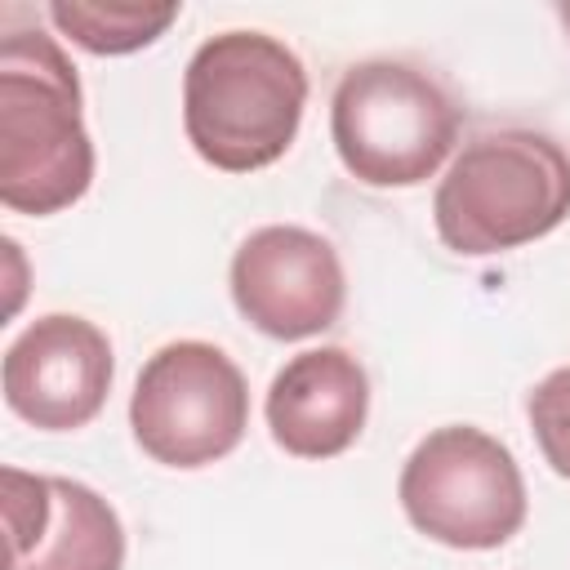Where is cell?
<instances>
[{"mask_svg":"<svg viewBox=\"0 0 570 570\" xmlns=\"http://www.w3.org/2000/svg\"><path fill=\"white\" fill-rule=\"evenodd\" d=\"M307 107V71L267 31L209 36L183 76V129L196 156L223 174L276 165Z\"/></svg>","mask_w":570,"mask_h":570,"instance_id":"6da1fadb","label":"cell"},{"mask_svg":"<svg viewBox=\"0 0 570 570\" xmlns=\"http://www.w3.org/2000/svg\"><path fill=\"white\" fill-rule=\"evenodd\" d=\"M94 183L80 80L45 31L0 40V200L13 214H58Z\"/></svg>","mask_w":570,"mask_h":570,"instance_id":"7a4b0ae2","label":"cell"},{"mask_svg":"<svg viewBox=\"0 0 570 570\" xmlns=\"http://www.w3.org/2000/svg\"><path fill=\"white\" fill-rule=\"evenodd\" d=\"M570 214V156L534 129L472 138L432 196L445 249L463 258L503 254L561 227Z\"/></svg>","mask_w":570,"mask_h":570,"instance_id":"3957f363","label":"cell"},{"mask_svg":"<svg viewBox=\"0 0 570 570\" xmlns=\"http://www.w3.org/2000/svg\"><path fill=\"white\" fill-rule=\"evenodd\" d=\"M454 98L419 67L370 58L343 71L330 102V138L365 187H419L459 142Z\"/></svg>","mask_w":570,"mask_h":570,"instance_id":"277c9868","label":"cell"},{"mask_svg":"<svg viewBox=\"0 0 570 570\" xmlns=\"http://www.w3.org/2000/svg\"><path fill=\"white\" fill-rule=\"evenodd\" d=\"M410 525L445 548H503L525 525V481L503 441L450 423L428 432L396 481Z\"/></svg>","mask_w":570,"mask_h":570,"instance_id":"5b68a950","label":"cell"},{"mask_svg":"<svg viewBox=\"0 0 570 570\" xmlns=\"http://www.w3.org/2000/svg\"><path fill=\"white\" fill-rule=\"evenodd\" d=\"M129 428L147 459L205 468L227 459L249 428V387L236 361L200 338L165 343L134 383Z\"/></svg>","mask_w":570,"mask_h":570,"instance_id":"8992f818","label":"cell"},{"mask_svg":"<svg viewBox=\"0 0 570 570\" xmlns=\"http://www.w3.org/2000/svg\"><path fill=\"white\" fill-rule=\"evenodd\" d=\"M347 281L338 249L294 223L258 227L232 254V303L267 338L298 343L343 316Z\"/></svg>","mask_w":570,"mask_h":570,"instance_id":"52a82bcc","label":"cell"},{"mask_svg":"<svg viewBox=\"0 0 570 570\" xmlns=\"http://www.w3.org/2000/svg\"><path fill=\"white\" fill-rule=\"evenodd\" d=\"M107 334L71 312L36 316L4 352V401L40 432H71L98 419L111 392Z\"/></svg>","mask_w":570,"mask_h":570,"instance_id":"ba28073f","label":"cell"},{"mask_svg":"<svg viewBox=\"0 0 570 570\" xmlns=\"http://www.w3.org/2000/svg\"><path fill=\"white\" fill-rule=\"evenodd\" d=\"M9 570H120L125 525L116 508L80 481L36 476L22 468L0 472Z\"/></svg>","mask_w":570,"mask_h":570,"instance_id":"9c48e42d","label":"cell"},{"mask_svg":"<svg viewBox=\"0 0 570 570\" xmlns=\"http://www.w3.org/2000/svg\"><path fill=\"white\" fill-rule=\"evenodd\" d=\"M370 414V379L343 347H312L289 356L267 387L272 441L294 459L343 454Z\"/></svg>","mask_w":570,"mask_h":570,"instance_id":"30bf717a","label":"cell"},{"mask_svg":"<svg viewBox=\"0 0 570 570\" xmlns=\"http://www.w3.org/2000/svg\"><path fill=\"white\" fill-rule=\"evenodd\" d=\"M174 18H178V4H134V0H53L49 4V22L98 58L147 49L169 31Z\"/></svg>","mask_w":570,"mask_h":570,"instance_id":"8fae6325","label":"cell"},{"mask_svg":"<svg viewBox=\"0 0 570 570\" xmlns=\"http://www.w3.org/2000/svg\"><path fill=\"white\" fill-rule=\"evenodd\" d=\"M525 414H530V432L539 441L543 463L561 481H570V365L552 370L548 379L534 383V392L525 401Z\"/></svg>","mask_w":570,"mask_h":570,"instance_id":"7c38bea8","label":"cell"},{"mask_svg":"<svg viewBox=\"0 0 570 570\" xmlns=\"http://www.w3.org/2000/svg\"><path fill=\"white\" fill-rule=\"evenodd\" d=\"M557 13H561V22H566V27H570V4H561V9H557Z\"/></svg>","mask_w":570,"mask_h":570,"instance_id":"4fadbf2b","label":"cell"}]
</instances>
